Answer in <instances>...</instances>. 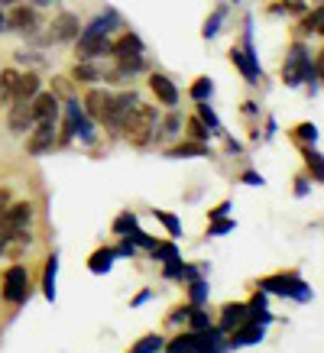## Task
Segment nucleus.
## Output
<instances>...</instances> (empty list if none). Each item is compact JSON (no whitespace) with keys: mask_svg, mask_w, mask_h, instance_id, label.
<instances>
[{"mask_svg":"<svg viewBox=\"0 0 324 353\" xmlns=\"http://www.w3.org/2000/svg\"><path fill=\"white\" fill-rule=\"evenodd\" d=\"M156 127H159L156 108H150V104H136V108L130 110V117L123 120V137H127L133 146H146V143L152 139V133H156Z\"/></svg>","mask_w":324,"mask_h":353,"instance_id":"obj_1","label":"nucleus"},{"mask_svg":"<svg viewBox=\"0 0 324 353\" xmlns=\"http://www.w3.org/2000/svg\"><path fill=\"white\" fill-rule=\"evenodd\" d=\"M140 104V97L133 94V91H123V94H110V104H108V110H104V127L108 130H123V120L130 117V110Z\"/></svg>","mask_w":324,"mask_h":353,"instance_id":"obj_2","label":"nucleus"},{"mask_svg":"<svg viewBox=\"0 0 324 353\" xmlns=\"http://www.w3.org/2000/svg\"><path fill=\"white\" fill-rule=\"evenodd\" d=\"M282 78H285V85H298L305 78H312V59L305 52V46H292L285 68H282Z\"/></svg>","mask_w":324,"mask_h":353,"instance_id":"obj_3","label":"nucleus"},{"mask_svg":"<svg viewBox=\"0 0 324 353\" xmlns=\"http://www.w3.org/2000/svg\"><path fill=\"white\" fill-rule=\"evenodd\" d=\"M263 289H266V292H279V295H292V299H298V301L312 299V289H308V285H305L295 272H289V276L266 279V282H263Z\"/></svg>","mask_w":324,"mask_h":353,"instance_id":"obj_4","label":"nucleus"},{"mask_svg":"<svg viewBox=\"0 0 324 353\" xmlns=\"http://www.w3.org/2000/svg\"><path fill=\"white\" fill-rule=\"evenodd\" d=\"M30 295V279H26V269L23 266H10L7 276H3V299L10 305H20Z\"/></svg>","mask_w":324,"mask_h":353,"instance_id":"obj_5","label":"nucleus"},{"mask_svg":"<svg viewBox=\"0 0 324 353\" xmlns=\"http://www.w3.org/2000/svg\"><path fill=\"white\" fill-rule=\"evenodd\" d=\"M0 221H3V227H7V230H10L13 236L23 234V230L30 227V221H32V204H30V201L7 204V211L0 214Z\"/></svg>","mask_w":324,"mask_h":353,"instance_id":"obj_6","label":"nucleus"},{"mask_svg":"<svg viewBox=\"0 0 324 353\" xmlns=\"http://www.w3.org/2000/svg\"><path fill=\"white\" fill-rule=\"evenodd\" d=\"M78 32H81V23H78L75 13H59L52 20V26H49V39H55V43H72V39H78Z\"/></svg>","mask_w":324,"mask_h":353,"instance_id":"obj_7","label":"nucleus"},{"mask_svg":"<svg viewBox=\"0 0 324 353\" xmlns=\"http://www.w3.org/2000/svg\"><path fill=\"white\" fill-rule=\"evenodd\" d=\"M55 137H59V133H55V120H43V123H36L30 143H26V150H30L32 156H43V152L52 150Z\"/></svg>","mask_w":324,"mask_h":353,"instance_id":"obj_8","label":"nucleus"},{"mask_svg":"<svg viewBox=\"0 0 324 353\" xmlns=\"http://www.w3.org/2000/svg\"><path fill=\"white\" fill-rule=\"evenodd\" d=\"M30 114H32V123H43V120H59V101L55 94H39L30 101Z\"/></svg>","mask_w":324,"mask_h":353,"instance_id":"obj_9","label":"nucleus"},{"mask_svg":"<svg viewBox=\"0 0 324 353\" xmlns=\"http://www.w3.org/2000/svg\"><path fill=\"white\" fill-rule=\"evenodd\" d=\"M150 88H152V94H156L159 104H165V108H175V104H179V88H175L165 75H159V72L150 75Z\"/></svg>","mask_w":324,"mask_h":353,"instance_id":"obj_10","label":"nucleus"},{"mask_svg":"<svg viewBox=\"0 0 324 353\" xmlns=\"http://www.w3.org/2000/svg\"><path fill=\"white\" fill-rule=\"evenodd\" d=\"M250 318H253L250 305H227L224 318H221V331H237L240 324H247Z\"/></svg>","mask_w":324,"mask_h":353,"instance_id":"obj_11","label":"nucleus"},{"mask_svg":"<svg viewBox=\"0 0 324 353\" xmlns=\"http://www.w3.org/2000/svg\"><path fill=\"white\" fill-rule=\"evenodd\" d=\"M230 62L247 75V81H256L259 78V68H256V62H253V46H250V39H247V49H243V52H240V49H230Z\"/></svg>","mask_w":324,"mask_h":353,"instance_id":"obj_12","label":"nucleus"},{"mask_svg":"<svg viewBox=\"0 0 324 353\" xmlns=\"http://www.w3.org/2000/svg\"><path fill=\"white\" fill-rule=\"evenodd\" d=\"M36 23H39V17H36L32 7H17V10L10 13L7 26H13V30H20V32H30V30H36Z\"/></svg>","mask_w":324,"mask_h":353,"instance_id":"obj_13","label":"nucleus"},{"mask_svg":"<svg viewBox=\"0 0 324 353\" xmlns=\"http://www.w3.org/2000/svg\"><path fill=\"white\" fill-rule=\"evenodd\" d=\"M36 94H39V75H32V72L20 75V81H17V91H13V101H26V104H30Z\"/></svg>","mask_w":324,"mask_h":353,"instance_id":"obj_14","label":"nucleus"},{"mask_svg":"<svg viewBox=\"0 0 324 353\" xmlns=\"http://www.w3.org/2000/svg\"><path fill=\"white\" fill-rule=\"evenodd\" d=\"M110 52L123 59V55H143V43L136 32H127V36H120V43H110Z\"/></svg>","mask_w":324,"mask_h":353,"instance_id":"obj_15","label":"nucleus"},{"mask_svg":"<svg viewBox=\"0 0 324 353\" xmlns=\"http://www.w3.org/2000/svg\"><path fill=\"white\" fill-rule=\"evenodd\" d=\"M108 104H110V94H108V91H88V97H85L88 117L101 120V117H104V110H108Z\"/></svg>","mask_w":324,"mask_h":353,"instance_id":"obj_16","label":"nucleus"},{"mask_svg":"<svg viewBox=\"0 0 324 353\" xmlns=\"http://www.w3.org/2000/svg\"><path fill=\"white\" fill-rule=\"evenodd\" d=\"M32 123V114H30V104L26 101H13V110H10V130H26Z\"/></svg>","mask_w":324,"mask_h":353,"instance_id":"obj_17","label":"nucleus"},{"mask_svg":"<svg viewBox=\"0 0 324 353\" xmlns=\"http://www.w3.org/2000/svg\"><path fill=\"white\" fill-rule=\"evenodd\" d=\"M169 159H188V156H207V146L205 143H179L172 150L165 152Z\"/></svg>","mask_w":324,"mask_h":353,"instance_id":"obj_18","label":"nucleus"},{"mask_svg":"<svg viewBox=\"0 0 324 353\" xmlns=\"http://www.w3.org/2000/svg\"><path fill=\"white\" fill-rule=\"evenodd\" d=\"M259 337H263V324H256V321L240 324L237 331H234V343H256Z\"/></svg>","mask_w":324,"mask_h":353,"instance_id":"obj_19","label":"nucleus"},{"mask_svg":"<svg viewBox=\"0 0 324 353\" xmlns=\"http://www.w3.org/2000/svg\"><path fill=\"white\" fill-rule=\"evenodd\" d=\"M110 266H114V250H97V253H91V259H88V269L91 272H110Z\"/></svg>","mask_w":324,"mask_h":353,"instance_id":"obj_20","label":"nucleus"},{"mask_svg":"<svg viewBox=\"0 0 324 353\" xmlns=\"http://www.w3.org/2000/svg\"><path fill=\"white\" fill-rule=\"evenodd\" d=\"M17 81H20V72H0V101H13V91H17Z\"/></svg>","mask_w":324,"mask_h":353,"instance_id":"obj_21","label":"nucleus"},{"mask_svg":"<svg viewBox=\"0 0 324 353\" xmlns=\"http://www.w3.org/2000/svg\"><path fill=\"white\" fill-rule=\"evenodd\" d=\"M55 269H59V256H49V263H45V282H43V292H45V299L55 301Z\"/></svg>","mask_w":324,"mask_h":353,"instance_id":"obj_22","label":"nucleus"},{"mask_svg":"<svg viewBox=\"0 0 324 353\" xmlns=\"http://www.w3.org/2000/svg\"><path fill=\"white\" fill-rule=\"evenodd\" d=\"M211 91H214V81H211V78H198V81L192 85V97L198 101V104H201V101H207V97H211Z\"/></svg>","mask_w":324,"mask_h":353,"instance_id":"obj_23","label":"nucleus"},{"mask_svg":"<svg viewBox=\"0 0 324 353\" xmlns=\"http://www.w3.org/2000/svg\"><path fill=\"white\" fill-rule=\"evenodd\" d=\"M72 78H75V81H97V78H101V72H97L94 65L81 62V65H75V68H72Z\"/></svg>","mask_w":324,"mask_h":353,"instance_id":"obj_24","label":"nucleus"},{"mask_svg":"<svg viewBox=\"0 0 324 353\" xmlns=\"http://www.w3.org/2000/svg\"><path fill=\"white\" fill-rule=\"evenodd\" d=\"M162 347V337H156V334H150V337H143V341L133 343V350L130 353H156Z\"/></svg>","mask_w":324,"mask_h":353,"instance_id":"obj_25","label":"nucleus"},{"mask_svg":"<svg viewBox=\"0 0 324 353\" xmlns=\"http://www.w3.org/2000/svg\"><path fill=\"white\" fill-rule=\"evenodd\" d=\"M120 72H123V75L143 72V55H123V59H120Z\"/></svg>","mask_w":324,"mask_h":353,"instance_id":"obj_26","label":"nucleus"},{"mask_svg":"<svg viewBox=\"0 0 324 353\" xmlns=\"http://www.w3.org/2000/svg\"><path fill=\"white\" fill-rule=\"evenodd\" d=\"M188 321H192L194 331H211V321H207V314H205V311L188 308Z\"/></svg>","mask_w":324,"mask_h":353,"instance_id":"obj_27","label":"nucleus"},{"mask_svg":"<svg viewBox=\"0 0 324 353\" xmlns=\"http://www.w3.org/2000/svg\"><path fill=\"white\" fill-rule=\"evenodd\" d=\"M292 137L302 139V143H314V139H318V127H312V123H302V127L292 130Z\"/></svg>","mask_w":324,"mask_h":353,"instance_id":"obj_28","label":"nucleus"},{"mask_svg":"<svg viewBox=\"0 0 324 353\" xmlns=\"http://www.w3.org/2000/svg\"><path fill=\"white\" fill-rule=\"evenodd\" d=\"M152 256L159 259H179V253H175V243H150Z\"/></svg>","mask_w":324,"mask_h":353,"instance_id":"obj_29","label":"nucleus"},{"mask_svg":"<svg viewBox=\"0 0 324 353\" xmlns=\"http://www.w3.org/2000/svg\"><path fill=\"white\" fill-rule=\"evenodd\" d=\"M114 230H117V234H133V230H140V227H136V217L133 214H120Z\"/></svg>","mask_w":324,"mask_h":353,"instance_id":"obj_30","label":"nucleus"},{"mask_svg":"<svg viewBox=\"0 0 324 353\" xmlns=\"http://www.w3.org/2000/svg\"><path fill=\"white\" fill-rule=\"evenodd\" d=\"M156 217H159L162 224L169 227V234H172V236L182 234V224H179V217H175V214H169V211H156Z\"/></svg>","mask_w":324,"mask_h":353,"instance_id":"obj_31","label":"nucleus"},{"mask_svg":"<svg viewBox=\"0 0 324 353\" xmlns=\"http://www.w3.org/2000/svg\"><path fill=\"white\" fill-rule=\"evenodd\" d=\"M198 120H201V123H207V127L211 130H217V114L211 108H207L205 101H201V104H198Z\"/></svg>","mask_w":324,"mask_h":353,"instance_id":"obj_32","label":"nucleus"},{"mask_svg":"<svg viewBox=\"0 0 324 353\" xmlns=\"http://www.w3.org/2000/svg\"><path fill=\"white\" fill-rule=\"evenodd\" d=\"M321 17H324V13H321V7H318V10H314L312 17L302 23V32H321Z\"/></svg>","mask_w":324,"mask_h":353,"instance_id":"obj_33","label":"nucleus"},{"mask_svg":"<svg viewBox=\"0 0 324 353\" xmlns=\"http://www.w3.org/2000/svg\"><path fill=\"white\" fill-rule=\"evenodd\" d=\"M221 23H224V10H217L211 20L205 23V36L211 39V36H217V30H221Z\"/></svg>","mask_w":324,"mask_h":353,"instance_id":"obj_34","label":"nucleus"},{"mask_svg":"<svg viewBox=\"0 0 324 353\" xmlns=\"http://www.w3.org/2000/svg\"><path fill=\"white\" fill-rule=\"evenodd\" d=\"M205 295H207V285H205V282H192V305H194V308L205 301Z\"/></svg>","mask_w":324,"mask_h":353,"instance_id":"obj_35","label":"nucleus"},{"mask_svg":"<svg viewBox=\"0 0 324 353\" xmlns=\"http://www.w3.org/2000/svg\"><path fill=\"white\" fill-rule=\"evenodd\" d=\"M179 127H182V117H179V114H169V117H165V123H162V133H165V137H172Z\"/></svg>","mask_w":324,"mask_h":353,"instance_id":"obj_36","label":"nucleus"},{"mask_svg":"<svg viewBox=\"0 0 324 353\" xmlns=\"http://www.w3.org/2000/svg\"><path fill=\"white\" fill-rule=\"evenodd\" d=\"M305 159H308V165L314 169V179H321V159H318V152L305 150Z\"/></svg>","mask_w":324,"mask_h":353,"instance_id":"obj_37","label":"nucleus"},{"mask_svg":"<svg viewBox=\"0 0 324 353\" xmlns=\"http://www.w3.org/2000/svg\"><path fill=\"white\" fill-rule=\"evenodd\" d=\"M188 130H192V137H194V139H205V137H207L205 127H201V120H192V123H188Z\"/></svg>","mask_w":324,"mask_h":353,"instance_id":"obj_38","label":"nucleus"},{"mask_svg":"<svg viewBox=\"0 0 324 353\" xmlns=\"http://www.w3.org/2000/svg\"><path fill=\"white\" fill-rule=\"evenodd\" d=\"M230 227H234V221H217V224L211 227V234H227Z\"/></svg>","mask_w":324,"mask_h":353,"instance_id":"obj_39","label":"nucleus"},{"mask_svg":"<svg viewBox=\"0 0 324 353\" xmlns=\"http://www.w3.org/2000/svg\"><path fill=\"white\" fill-rule=\"evenodd\" d=\"M243 182L247 185H263V179H259V175H243Z\"/></svg>","mask_w":324,"mask_h":353,"instance_id":"obj_40","label":"nucleus"},{"mask_svg":"<svg viewBox=\"0 0 324 353\" xmlns=\"http://www.w3.org/2000/svg\"><path fill=\"white\" fill-rule=\"evenodd\" d=\"M0 30H7V17L3 13H0Z\"/></svg>","mask_w":324,"mask_h":353,"instance_id":"obj_41","label":"nucleus"},{"mask_svg":"<svg viewBox=\"0 0 324 353\" xmlns=\"http://www.w3.org/2000/svg\"><path fill=\"white\" fill-rule=\"evenodd\" d=\"M0 3H20V0H0Z\"/></svg>","mask_w":324,"mask_h":353,"instance_id":"obj_42","label":"nucleus"}]
</instances>
